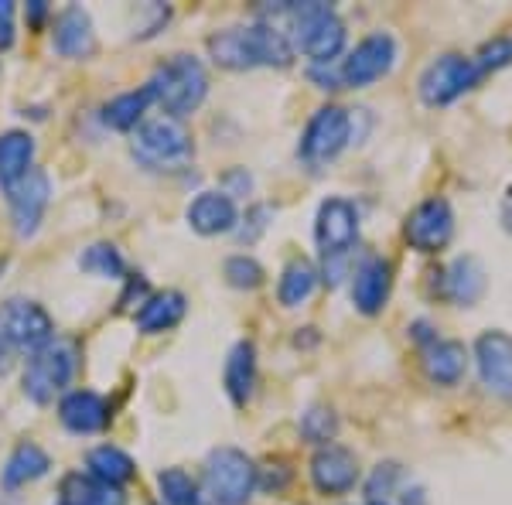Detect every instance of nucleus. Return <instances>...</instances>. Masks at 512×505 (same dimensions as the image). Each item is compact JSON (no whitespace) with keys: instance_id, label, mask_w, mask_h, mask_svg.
Returning <instances> with one entry per match:
<instances>
[{"instance_id":"f257e3e1","label":"nucleus","mask_w":512,"mask_h":505,"mask_svg":"<svg viewBox=\"0 0 512 505\" xmlns=\"http://www.w3.org/2000/svg\"><path fill=\"white\" fill-rule=\"evenodd\" d=\"M277 18H284L280 31L291 41L294 52L308 55L311 65L321 62H338V55L345 52V21L338 18L332 4H321V0H308V4H277L270 7Z\"/></svg>"},{"instance_id":"f03ea898","label":"nucleus","mask_w":512,"mask_h":505,"mask_svg":"<svg viewBox=\"0 0 512 505\" xmlns=\"http://www.w3.org/2000/svg\"><path fill=\"white\" fill-rule=\"evenodd\" d=\"M315 243L321 253V277L328 284H342V277L349 273L352 263V250L359 243V212L349 198H325L318 205L315 215Z\"/></svg>"},{"instance_id":"7ed1b4c3","label":"nucleus","mask_w":512,"mask_h":505,"mask_svg":"<svg viewBox=\"0 0 512 505\" xmlns=\"http://www.w3.org/2000/svg\"><path fill=\"white\" fill-rule=\"evenodd\" d=\"M147 89H151L154 103L164 110V117L185 120L209 96V72L195 55L178 52L154 69V76L147 79Z\"/></svg>"},{"instance_id":"20e7f679","label":"nucleus","mask_w":512,"mask_h":505,"mask_svg":"<svg viewBox=\"0 0 512 505\" xmlns=\"http://www.w3.org/2000/svg\"><path fill=\"white\" fill-rule=\"evenodd\" d=\"M130 154L144 171H181L192 164L195 157V144L188 127L175 117H151L144 120L130 137Z\"/></svg>"},{"instance_id":"39448f33","label":"nucleus","mask_w":512,"mask_h":505,"mask_svg":"<svg viewBox=\"0 0 512 505\" xmlns=\"http://www.w3.org/2000/svg\"><path fill=\"white\" fill-rule=\"evenodd\" d=\"M260 485V468L239 447H216L202 468V499L209 505H246Z\"/></svg>"},{"instance_id":"423d86ee","label":"nucleus","mask_w":512,"mask_h":505,"mask_svg":"<svg viewBox=\"0 0 512 505\" xmlns=\"http://www.w3.org/2000/svg\"><path fill=\"white\" fill-rule=\"evenodd\" d=\"M355 140V117L352 110L338 103L318 106L311 113L308 127L301 130V140H297V157L308 164L311 171H321L325 164H332L338 154L345 151Z\"/></svg>"},{"instance_id":"0eeeda50","label":"nucleus","mask_w":512,"mask_h":505,"mask_svg":"<svg viewBox=\"0 0 512 505\" xmlns=\"http://www.w3.org/2000/svg\"><path fill=\"white\" fill-rule=\"evenodd\" d=\"M72 376H76V345L55 338L45 349L31 352L28 362H24V372H21L24 396H28L31 403H38V407H45V403H52L59 393H65Z\"/></svg>"},{"instance_id":"6e6552de","label":"nucleus","mask_w":512,"mask_h":505,"mask_svg":"<svg viewBox=\"0 0 512 505\" xmlns=\"http://www.w3.org/2000/svg\"><path fill=\"white\" fill-rule=\"evenodd\" d=\"M478 79H482V72H478L472 55L444 52L427 62V69L420 72V79H417V89L427 106H451V103H458L468 89H475Z\"/></svg>"},{"instance_id":"1a4fd4ad","label":"nucleus","mask_w":512,"mask_h":505,"mask_svg":"<svg viewBox=\"0 0 512 505\" xmlns=\"http://www.w3.org/2000/svg\"><path fill=\"white\" fill-rule=\"evenodd\" d=\"M396 38L390 31H373L352 48L349 55L342 59V86L345 89H366L373 82L386 79L396 65Z\"/></svg>"},{"instance_id":"9d476101","label":"nucleus","mask_w":512,"mask_h":505,"mask_svg":"<svg viewBox=\"0 0 512 505\" xmlns=\"http://www.w3.org/2000/svg\"><path fill=\"white\" fill-rule=\"evenodd\" d=\"M0 331H4L7 345L21 352H38L48 342H55V321L41 304L14 297L0 308Z\"/></svg>"},{"instance_id":"9b49d317","label":"nucleus","mask_w":512,"mask_h":505,"mask_svg":"<svg viewBox=\"0 0 512 505\" xmlns=\"http://www.w3.org/2000/svg\"><path fill=\"white\" fill-rule=\"evenodd\" d=\"M451 236H454V209L448 198L441 195L424 198L403 219V239L417 253H441L451 243Z\"/></svg>"},{"instance_id":"f8f14e48","label":"nucleus","mask_w":512,"mask_h":505,"mask_svg":"<svg viewBox=\"0 0 512 505\" xmlns=\"http://www.w3.org/2000/svg\"><path fill=\"white\" fill-rule=\"evenodd\" d=\"M472 359L478 379L499 400H512V335L502 328H489L475 338Z\"/></svg>"},{"instance_id":"ddd939ff","label":"nucleus","mask_w":512,"mask_h":505,"mask_svg":"<svg viewBox=\"0 0 512 505\" xmlns=\"http://www.w3.org/2000/svg\"><path fill=\"white\" fill-rule=\"evenodd\" d=\"M7 205H11V222H14V233L21 239H31L38 233L41 219H45V209L52 202V181L41 168L28 171L18 185L7 188Z\"/></svg>"},{"instance_id":"4468645a","label":"nucleus","mask_w":512,"mask_h":505,"mask_svg":"<svg viewBox=\"0 0 512 505\" xmlns=\"http://www.w3.org/2000/svg\"><path fill=\"white\" fill-rule=\"evenodd\" d=\"M308 475L321 495H349L359 482V458L342 444H325L311 454Z\"/></svg>"},{"instance_id":"2eb2a0df","label":"nucleus","mask_w":512,"mask_h":505,"mask_svg":"<svg viewBox=\"0 0 512 505\" xmlns=\"http://www.w3.org/2000/svg\"><path fill=\"white\" fill-rule=\"evenodd\" d=\"M393 291V263L386 256H362L352 273V304L359 314L376 318Z\"/></svg>"},{"instance_id":"dca6fc26","label":"nucleus","mask_w":512,"mask_h":505,"mask_svg":"<svg viewBox=\"0 0 512 505\" xmlns=\"http://www.w3.org/2000/svg\"><path fill=\"white\" fill-rule=\"evenodd\" d=\"M110 417H113L110 400H106L103 393H96V389H72V393H65L59 403L62 427L79 437L106 430L110 427Z\"/></svg>"},{"instance_id":"f3484780","label":"nucleus","mask_w":512,"mask_h":505,"mask_svg":"<svg viewBox=\"0 0 512 505\" xmlns=\"http://www.w3.org/2000/svg\"><path fill=\"white\" fill-rule=\"evenodd\" d=\"M185 219L198 236H226V233H236L239 209L222 188H209V192H198L192 198Z\"/></svg>"},{"instance_id":"a211bd4d","label":"nucleus","mask_w":512,"mask_h":505,"mask_svg":"<svg viewBox=\"0 0 512 505\" xmlns=\"http://www.w3.org/2000/svg\"><path fill=\"white\" fill-rule=\"evenodd\" d=\"M485 287V267L475 260V256H454L448 267L441 270V297L451 301L454 308H475L482 301Z\"/></svg>"},{"instance_id":"6ab92c4d","label":"nucleus","mask_w":512,"mask_h":505,"mask_svg":"<svg viewBox=\"0 0 512 505\" xmlns=\"http://www.w3.org/2000/svg\"><path fill=\"white\" fill-rule=\"evenodd\" d=\"M420 362L434 386H458L468 369V349L458 338L434 335L431 342L420 345Z\"/></svg>"},{"instance_id":"aec40b11","label":"nucleus","mask_w":512,"mask_h":505,"mask_svg":"<svg viewBox=\"0 0 512 505\" xmlns=\"http://www.w3.org/2000/svg\"><path fill=\"white\" fill-rule=\"evenodd\" d=\"M52 45L62 59H89V55L96 52V31H93V18H89L86 7L72 4L55 18Z\"/></svg>"},{"instance_id":"412c9836","label":"nucleus","mask_w":512,"mask_h":505,"mask_svg":"<svg viewBox=\"0 0 512 505\" xmlns=\"http://www.w3.org/2000/svg\"><path fill=\"white\" fill-rule=\"evenodd\" d=\"M205 45H209V59L216 62L219 69H229V72L260 69L250 24H233V28L212 31Z\"/></svg>"},{"instance_id":"4be33fe9","label":"nucleus","mask_w":512,"mask_h":505,"mask_svg":"<svg viewBox=\"0 0 512 505\" xmlns=\"http://www.w3.org/2000/svg\"><path fill=\"white\" fill-rule=\"evenodd\" d=\"M222 386L226 396L233 400V407H246L253 400L256 389V345L250 338H239V342L226 355V372H222Z\"/></svg>"},{"instance_id":"5701e85b","label":"nucleus","mask_w":512,"mask_h":505,"mask_svg":"<svg viewBox=\"0 0 512 505\" xmlns=\"http://www.w3.org/2000/svg\"><path fill=\"white\" fill-rule=\"evenodd\" d=\"M185 311H188V301L181 291H158L137 308L134 325L140 335H161V331L178 328Z\"/></svg>"},{"instance_id":"b1692460","label":"nucleus","mask_w":512,"mask_h":505,"mask_svg":"<svg viewBox=\"0 0 512 505\" xmlns=\"http://www.w3.org/2000/svg\"><path fill=\"white\" fill-rule=\"evenodd\" d=\"M35 171V137L28 130H4L0 134V188H14Z\"/></svg>"},{"instance_id":"393cba45","label":"nucleus","mask_w":512,"mask_h":505,"mask_svg":"<svg viewBox=\"0 0 512 505\" xmlns=\"http://www.w3.org/2000/svg\"><path fill=\"white\" fill-rule=\"evenodd\" d=\"M86 475H93L96 482L123 488L130 478L137 475V465L123 447L117 444H99L86 454Z\"/></svg>"},{"instance_id":"a878e982","label":"nucleus","mask_w":512,"mask_h":505,"mask_svg":"<svg viewBox=\"0 0 512 505\" xmlns=\"http://www.w3.org/2000/svg\"><path fill=\"white\" fill-rule=\"evenodd\" d=\"M52 471V458L45 454V447H38L35 441H21L18 447L11 451L4 465V488H24L38 478H45Z\"/></svg>"},{"instance_id":"bb28decb","label":"nucleus","mask_w":512,"mask_h":505,"mask_svg":"<svg viewBox=\"0 0 512 505\" xmlns=\"http://www.w3.org/2000/svg\"><path fill=\"white\" fill-rule=\"evenodd\" d=\"M59 505H127L120 488L96 482L86 471H72L59 485Z\"/></svg>"},{"instance_id":"cd10ccee","label":"nucleus","mask_w":512,"mask_h":505,"mask_svg":"<svg viewBox=\"0 0 512 505\" xmlns=\"http://www.w3.org/2000/svg\"><path fill=\"white\" fill-rule=\"evenodd\" d=\"M151 103H154V96H151V89H147V86L130 89V93H120V96H113L110 103L103 106V123L110 130H120V134L137 130L140 123L147 120Z\"/></svg>"},{"instance_id":"c85d7f7f","label":"nucleus","mask_w":512,"mask_h":505,"mask_svg":"<svg viewBox=\"0 0 512 505\" xmlns=\"http://www.w3.org/2000/svg\"><path fill=\"white\" fill-rule=\"evenodd\" d=\"M318 277L321 273H318L315 263L304 260V256H294V260L284 267V273H280L277 301L284 304V308H301V304L311 301V294H315Z\"/></svg>"},{"instance_id":"c756f323","label":"nucleus","mask_w":512,"mask_h":505,"mask_svg":"<svg viewBox=\"0 0 512 505\" xmlns=\"http://www.w3.org/2000/svg\"><path fill=\"white\" fill-rule=\"evenodd\" d=\"M79 270L99 280H120L127 263H123V253L113 243H93L79 253Z\"/></svg>"},{"instance_id":"7c9ffc66","label":"nucleus","mask_w":512,"mask_h":505,"mask_svg":"<svg viewBox=\"0 0 512 505\" xmlns=\"http://www.w3.org/2000/svg\"><path fill=\"white\" fill-rule=\"evenodd\" d=\"M158 488L164 505H205L202 485L185 468H164L158 475Z\"/></svg>"},{"instance_id":"2f4dec72","label":"nucleus","mask_w":512,"mask_h":505,"mask_svg":"<svg viewBox=\"0 0 512 505\" xmlns=\"http://www.w3.org/2000/svg\"><path fill=\"white\" fill-rule=\"evenodd\" d=\"M335 434H338V417L332 407L325 403H315L301 413V437L315 447H325V444H335Z\"/></svg>"},{"instance_id":"473e14b6","label":"nucleus","mask_w":512,"mask_h":505,"mask_svg":"<svg viewBox=\"0 0 512 505\" xmlns=\"http://www.w3.org/2000/svg\"><path fill=\"white\" fill-rule=\"evenodd\" d=\"M222 273H226V284L236 287V291H256V287L267 280V273H263V267L253 260L250 253L229 256L226 267H222Z\"/></svg>"},{"instance_id":"72a5a7b5","label":"nucleus","mask_w":512,"mask_h":505,"mask_svg":"<svg viewBox=\"0 0 512 505\" xmlns=\"http://www.w3.org/2000/svg\"><path fill=\"white\" fill-rule=\"evenodd\" d=\"M270 219H274V209H270V205H263V202L250 205V209H246L243 215H239V222H236V236H239V243L253 246L256 239H260L263 233H267Z\"/></svg>"},{"instance_id":"f704fd0d","label":"nucleus","mask_w":512,"mask_h":505,"mask_svg":"<svg viewBox=\"0 0 512 505\" xmlns=\"http://www.w3.org/2000/svg\"><path fill=\"white\" fill-rule=\"evenodd\" d=\"M472 59H475V65H478V72H482V76L506 69V65H512V38L489 41V45H482V52L472 55Z\"/></svg>"},{"instance_id":"c9c22d12","label":"nucleus","mask_w":512,"mask_h":505,"mask_svg":"<svg viewBox=\"0 0 512 505\" xmlns=\"http://www.w3.org/2000/svg\"><path fill=\"white\" fill-rule=\"evenodd\" d=\"M403 478V468L396 465V461H386V465H376L373 478L366 482V495L369 502H386V495L396 492V485H400Z\"/></svg>"},{"instance_id":"e433bc0d","label":"nucleus","mask_w":512,"mask_h":505,"mask_svg":"<svg viewBox=\"0 0 512 505\" xmlns=\"http://www.w3.org/2000/svg\"><path fill=\"white\" fill-rule=\"evenodd\" d=\"M311 79L318 82V89H342V59L311 65Z\"/></svg>"},{"instance_id":"4c0bfd02","label":"nucleus","mask_w":512,"mask_h":505,"mask_svg":"<svg viewBox=\"0 0 512 505\" xmlns=\"http://www.w3.org/2000/svg\"><path fill=\"white\" fill-rule=\"evenodd\" d=\"M222 185H226L222 192H226L229 198H233V195H250L253 192V175L246 168H233L226 178H222Z\"/></svg>"},{"instance_id":"58836bf2","label":"nucleus","mask_w":512,"mask_h":505,"mask_svg":"<svg viewBox=\"0 0 512 505\" xmlns=\"http://www.w3.org/2000/svg\"><path fill=\"white\" fill-rule=\"evenodd\" d=\"M14 45V0H0V52Z\"/></svg>"},{"instance_id":"ea45409f","label":"nucleus","mask_w":512,"mask_h":505,"mask_svg":"<svg viewBox=\"0 0 512 505\" xmlns=\"http://www.w3.org/2000/svg\"><path fill=\"white\" fill-rule=\"evenodd\" d=\"M499 222H502V229L512 236V185L506 188V195H502V202H499Z\"/></svg>"},{"instance_id":"a19ab883","label":"nucleus","mask_w":512,"mask_h":505,"mask_svg":"<svg viewBox=\"0 0 512 505\" xmlns=\"http://www.w3.org/2000/svg\"><path fill=\"white\" fill-rule=\"evenodd\" d=\"M400 505H431V502H427L424 488H420V485H410V488H403Z\"/></svg>"},{"instance_id":"79ce46f5","label":"nucleus","mask_w":512,"mask_h":505,"mask_svg":"<svg viewBox=\"0 0 512 505\" xmlns=\"http://www.w3.org/2000/svg\"><path fill=\"white\" fill-rule=\"evenodd\" d=\"M45 14H48L45 0H31V4H28V21L31 24H41V21H45Z\"/></svg>"},{"instance_id":"37998d69","label":"nucleus","mask_w":512,"mask_h":505,"mask_svg":"<svg viewBox=\"0 0 512 505\" xmlns=\"http://www.w3.org/2000/svg\"><path fill=\"white\" fill-rule=\"evenodd\" d=\"M4 355H7V338H4V331H0V362H4Z\"/></svg>"},{"instance_id":"c03bdc74","label":"nucleus","mask_w":512,"mask_h":505,"mask_svg":"<svg viewBox=\"0 0 512 505\" xmlns=\"http://www.w3.org/2000/svg\"><path fill=\"white\" fill-rule=\"evenodd\" d=\"M369 505H386V502H369Z\"/></svg>"}]
</instances>
